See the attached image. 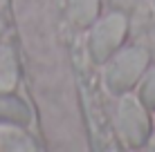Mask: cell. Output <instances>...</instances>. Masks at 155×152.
<instances>
[{"instance_id": "277c9868", "label": "cell", "mask_w": 155, "mask_h": 152, "mask_svg": "<svg viewBox=\"0 0 155 152\" xmlns=\"http://www.w3.org/2000/svg\"><path fill=\"white\" fill-rule=\"evenodd\" d=\"M18 83V60L9 45H0V92H9Z\"/></svg>"}, {"instance_id": "3957f363", "label": "cell", "mask_w": 155, "mask_h": 152, "mask_svg": "<svg viewBox=\"0 0 155 152\" xmlns=\"http://www.w3.org/2000/svg\"><path fill=\"white\" fill-rule=\"evenodd\" d=\"M117 125L119 132L130 145H142L148 141L151 134V121L148 114L135 98L124 96L119 103V112H117Z\"/></svg>"}, {"instance_id": "6da1fadb", "label": "cell", "mask_w": 155, "mask_h": 152, "mask_svg": "<svg viewBox=\"0 0 155 152\" xmlns=\"http://www.w3.org/2000/svg\"><path fill=\"white\" fill-rule=\"evenodd\" d=\"M148 65V54L146 49L133 47V49H124L121 54H117V58L113 60L106 81H108L113 92H126L137 83V78L144 74Z\"/></svg>"}, {"instance_id": "52a82bcc", "label": "cell", "mask_w": 155, "mask_h": 152, "mask_svg": "<svg viewBox=\"0 0 155 152\" xmlns=\"http://www.w3.org/2000/svg\"><path fill=\"white\" fill-rule=\"evenodd\" d=\"M140 96H142V103L146 107H155V70H151V72H148V76L144 78Z\"/></svg>"}, {"instance_id": "ba28073f", "label": "cell", "mask_w": 155, "mask_h": 152, "mask_svg": "<svg viewBox=\"0 0 155 152\" xmlns=\"http://www.w3.org/2000/svg\"><path fill=\"white\" fill-rule=\"evenodd\" d=\"M2 29H5V23H2V16H0V34H2Z\"/></svg>"}, {"instance_id": "8992f818", "label": "cell", "mask_w": 155, "mask_h": 152, "mask_svg": "<svg viewBox=\"0 0 155 152\" xmlns=\"http://www.w3.org/2000/svg\"><path fill=\"white\" fill-rule=\"evenodd\" d=\"M0 150H36V145L23 130L0 123Z\"/></svg>"}, {"instance_id": "5b68a950", "label": "cell", "mask_w": 155, "mask_h": 152, "mask_svg": "<svg viewBox=\"0 0 155 152\" xmlns=\"http://www.w3.org/2000/svg\"><path fill=\"white\" fill-rule=\"evenodd\" d=\"M99 16V0H68V18L74 25H85L94 23Z\"/></svg>"}, {"instance_id": "7a4b0ae2", "label": "cell", "mask_w": 155, "mask_h": 152, "mask_svg": "<svg viewBox=\"0 0 155 152\" xmlns=\"http://www.w3.org/2000/svg\"><path fill=\"white\" fill-rule=\"evenodd\" d=\"M126 29H128V20L119 11L110 14L106 20H101L92 31V38H90L94 60L104 63L106 58H110L117 51V47L121 45V40L126 38Z\"/></svg>"}]
</instances>
